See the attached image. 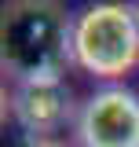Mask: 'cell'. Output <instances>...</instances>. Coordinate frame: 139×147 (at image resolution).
Segmentation results:
<instances>
[{
    "label": "cell",
    "instance_id": "6da1fadb",
    "mask_svg": "<svg viewBox=\"0 0 139 147\" xmlns=\"http://www.w3.org/2000/svg\"><path fill=\"white\" fill-rule=\"evenodd\" d=\"M73 63V18L62 0H7L0 11V66L4 74L26 81L62 77Z\"/></svg>",
    "mask_w": 139,
    "mask_h": 147
},
{
    "label": "cell",
    "instance_id": "7a4b0ae2",
    "mask_svg": "<svg viewBox=\"0 0 139 147\" xmlns=\"http://www.w3.org/2000/svg\"><path fill=\"white\" fill-rule=\"evenodd\" d=\"M73 63L92 77H124L139 63V26L132 4L99 0L73 18Z\"/></svg>",
    "mask_w": 139,
    "mask_h": 147
},
{
    "label": "cell",
    "instance_id": "3957f363",
    "mask_svg": "<svg viewBox=\"0 0 139 147\" xmlns=\"http://www.w3.org/2000/svg\"><path fill=\"white\" fill-rule=\"evenodd\" d=\"M81 147H139V96L128 88H103L77 114Z\"/></svg>",
    "mask_w": 139,
    "mask_h": 147
},
{
    "label": "cell",
    "instance_id": "277c9868",
    "mask_svg": "<svg viewBox=\"0 0 139 147\" xmlns=\"http://www.w3.org/2000/svg\"><path fill=\"white\" fill-rule=\"evenodd\" d=\"M11 114L26 132H51L70 118V88L62 77H48V81H26L15 85L11 96Z\"/></svg>",
    "mask_w": 139,
    "mask_h": 147
},
{
    "label": "cell",
    "instance_id": "5b68a950",
    "mask_svg": "<svg viewBox=\"0 0 139 147\" xmlns=\"http://www.w3.org/2000/svg\"><path fill=\"white\" fill-rule=\"evenodd\" d=\"M26 147H66V144H59V140H44V136H40V140H33V144H26Z\"/></svg>",
    "mask_w": 139,
    "mask_h": 147
},
{
    "label": "cell",
    "instance_id": "8992f818",
    "mask_svg": "<svg viewBox=\"0 0 139 147\" xmlns=\"http://www.w3.org/2000/svg\"><path fill=\"white\" fill-rule=\"evenodd\" d=\"M132 11H136V26H139V0H136V4H132Z\"/></svg>",
    "mask_w": 139,
    "mask_h": 147
}]
</instances>
